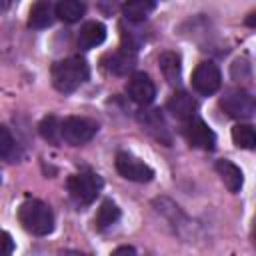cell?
<instances>
[{
    "label": "cell",
    "mask_w": 256,
    "mask_h": 256,
    "mask_svg": "<svg viewBox=\"0 0 256 256\" xmlns=\"http://www.w3.org/2000/svg\"><path fill=\"white\" fill-rule=\"evenodd\" d=\"M90 76V68L84 58L80 56H70L52 66V84L58 92L70 94L78 90Z\"/></svg>",
    "instance_id": "cell-1"
},
{
    "label": "cell",
    "mask_w": 256,
    "mask_h": 256,
    "mask_svg": "<svg viewBox=\"0 0 256 256\" xmlns=\"http://www.w3.org/2000/svg\"><path fill=\"white\" fill-rule=\"evenodd\" d=\"M18 220L28 232H32L36 236H46L54 230V214H52L50 206L36 198H28L20 204Z\"/></svg>",
    "instance_id": "cell-2"
},
{
    "label": "cell",
    "mask_w": 256,
    "mask_h": 256,
    "mask_svg": "<svg viewBox=\"0 0 256 256\" xmlns=\"http://www.w3.org/2000/svg\"><path fill=\"white\" fill-rule=\"evenodd\" d=\"M70 196L78 202V204H92L96 200V196L102 190V178L94 172H80V174H72L66 182Z\"/></svg>",
    "instance_id": "cell-3"
},
{
    "label": "cell",
    "mask_w": 256,
    "mask_h": 256,
    "mask_svg": "<svg viewBox=\"0 0 256 256\" xmlns=\"http://www.w3.org/2000/svg\"><path fill=\"white\" fill-rule=\"evenodd\" d=\"M60 132H62V140L68 142L70 146H80L90 142L96 132H98V124L88 120V118H80V116H70L64 118L60 124Z\"/></svg>",
    "instance_id": "cell-4"
},
{
    "label": "cell",
    "mask_w": 256,
    "mask_h": 256,
    "mask_svg": "<svg viewBox=\"0 0 256 256\" xmlns=\"http://www.w3.org/2000/svg\"><path fill=\"white\" fill-rule=\"evenodd\" d=\"M220 108L228 116H232V118L248 120V118L254 116L256 102H254V98L248 92H244V90H232V92H226L220 98Z\"/></svg>",
    "instance_id": "cell-5"
},
{
    "label": "cell",
    "mask_w": 256,
    "mask_h": 256,
    "mask_svg": "<svg viewBox=\"0 0 256 256\" xmlns=\"http://www.w3.org/2000/svg\"><path fill=\"white\" fill-rule=\"evenodd\" d=\"M116 170L122 178L132 180V182H150L154 178V170L146 162H142L140 158H136L128 152L116 154Z\"/></svg>",
    "instance_id": "cell-6"
},
{
    "label": "cell",
    "mask_w": 256,
    "mask_h": 256,
    "mask_svg": "<svg viewBox=\"0 0 256 256\" xmlns=\"http://www.w3.org/2000/svg\"><path fill=\"white\" fill-rule=\"evenodd\" d=\"M222 84V76H220V70L214 62H200L196 68H194V74H192V86L196 92L208 96V94H214L218 92Z\"/></svg>",
    "instance_id": "cell-7"
},
{
    "label": "cell",
    "mask_w": 256,
    "mask_h": 256,
    "mask_svg": "<svg viewBox=\"0 0 256 256\" xmlns=\"http://www.w3.org/2000/svg\"><path fill=\"white\" fill-rule=\"evenodd\" d=\"M186 140L194 146V148H202V150H212L216 144V134L210 130V126L206 122H202L200 118H192V122H188L186 130Z\"/></svg>",
    "instance_id": "cell-8"
},
{
    "label": "cell",
    "mask_w": 256,
    "mask_h": 256,
    "mask_svg": "<svg viewBox=\"0 0 256 256\" xmlns=\"http://www.w3.org/2000/svg\"><path fill=\"white\" fill-rule=\"evenodd\" d=\"M128 94H130V98H132L136 104L146 106V104H150V102L154 100V96H156V86H154V82L150 80L148 74L138 72V74H134V76L130 78V82H128Z\"/></svg>",
    "instance_id": "cell-9"
},
{
    "label": "cell",
    "mask_w": 256,
    "mask_h": 256,
    "mask_svg": "<svg viewBox=\"0 0 256 256\" xmlns=\"http://www.w3.org/2000/svg\"><path fill=\"white\" fill-rule=\"evenodd\" d=\"M196 100L188 94V92H174L168 100V110L172 112V116H176L178 120H192L196 114Z\"/></svg>",
    "instance_id": "cell-10"
},
{
    "label": "cell",
    "mask_w": 256,
    "mask_h": 256,
    "mask_svg": "<svg viewBox=\"0 0 256 256\" xmlns=\"http://www.w3.org/2000/svg\"><path fill=\"white\" fill-rule=\"evenodd\" d=\"M216 172H218V176L222 178L224 186H226L230 192H238V190L242 188V184H244V174H242V170H240L234 162H230V160H218V162H216Z\"/></svg>",
    "instance_id": "cell-11"
},
{
    "label": "cell",
    "mask_w": 256,
    "mask_h": 256,
    "mask_svg": "<svg viewBox=\"0 0 256 256\" xmlns=\"http://www.w3.org/2000/svg\"><path fill=\"white\" fill-rule=\"evenodd\" d=\"M104 38H106V28H104V24L92 20V22H86V24L80 28V32H78V46L84 48V50H88V48H94V46L102 44Z\"/></svg>",
    "instance_id": "cell-12"
},
{
    "label": "cell",
    "mask_w": 256,
    "mask_h": 256,
    "mask_svg": "<svg viewBox=\"0 0 256 256\" xmlns=\"http://www.w3.org/2000/svg\"><path fill=\"white\" fill-rule=\"evenodd\" d=\"M140 122L144 124V128L160 142H164L166 146L170 144V134H168V128H166V122L164 118L160 116L158 110H148L144 114H140Z\"/></svg>",
    "instance_id": "cell-13"
},
{
    "label": "cell",
    "mask_w": 256,
    "mask_h": 256,
    "mask_svg": "<svg viewBox=\"0 0 256 256\" xmlns=\"http://www.w3.org/2000/svg\"><path fill=\"white\" fill-rule=\"evenodd\" d=\"M158 66L164 74V78L168 80V84H176L180 80V72H182V64H180V56L176 52H162L158 56Z\"/></svg>",
    "instance_id": "cell-14"
},
{
    "label": "cell",
    "mask_w": 256,
    "mask_h": 256,
    "mask_svg": "<svg viewBox=\"0 0 256 256\" xmlns=\"http://www.w3.org/2000/svg\"><path fill=\"white\" fill-rule=\"evenodd\" d=\"M84 12H86V6H84L82 2H78V0H62V2H58L56 8H54V14H56L62 22H68V24L78 22V20L84 16Z\"/></svg>",
    "instance_id": "cell-15"
},
{
    "label": "cell",
    "mask_w": 256,
    "mask_h": 256,
    "mask_svg": "<svg viewBox=\"0 0 256 256\" xmlns=\"http://www.w3.org/2000/svg\"><path fill=\"white\" fill-rule=\"evenodd\" d=\"M54 6L50 2H36L32 8H30V18H28V24L32 28H46L52 24L54 20Z\"/></svg>",
    "instance_id": "cell-16"
},
{
    "label": "cell",
    "mask_w": 256,
    "mask_h": 256,
    "mask_svg": "<svg viewBox=\"0 0 256 256\" xmlns=\"http://www.w3.org/2000/svg\"><path fill=\"white\" fill-rule=\"evenodd\" d=\"M118 218H120V208H118L112 200H104V202L100 204V208H98V214H96V218H94V224H96V228L104 230V228L116 224Z\"/></svg>",
    "instance_id": "cell-17"
},
{
    "label": "cell",
    "mask_w": 256,
    "mask_h": 256,
    "mask_svg": "<svg viewBox=\"0 0 256 256\" xmlns=\"http://www.w3.org/2000/svg\"><path fill=\"white\" fill-rule=\"evenodd\" d=\"M20 156V150H18V144L12 136V132L0 124V158L8 160V162H16Z\"/></svg>",
    "instance_id": "cell-18"
},
{
    "label": "cell",
    "mask_w": 256,
    "mask_h": 256,
    "mask_svg": "<svg viewBox=\"0 0 256 256\" xmlns=\"http://www.w3.org/2000/svg\"><path fill=\"white\" fill-rule=\"evenodd\" d=\"M154 8H156L154 2L136 0V2H128V4H124V6H122V14H124L126 20H130V22H140V20H144Z\"/></svg>",
    "instance_id": "cell-19"
},
{
    "label": "cell",
    "mask_w": 256,
    "mask_h": 256,
    "mask_svg": "<svg viewBox=\"0 0 256 256\" xmlns=\"http://www.w3.org/2000/svg\"><path fill=\"white\" fill-rule=\"evenodd\" d=\"M106 66H108V70L114 72V74H124V72H128V70L134 66V50L124 48V50L112 54V56H110V64H106Z\"/></svg>",
    "instance_id": "cell-20"
},
{
    "label": "cell",
    "mask_w": 256,
    "mask_h": 256,
    "mask_svg": "<svg viewBox=\"0 0 256 256\" xmlns=\"http://www.w3.org/2000/svg\"><path fill=\"white\" fill-rule=\"evenodd\" d=\"M232 140H234L236 146L252 150L256 146V132L250 124H236L232 128Z\"/></svg>",
    "instance_id": "cell-21"
},
{
    "label": "cell",
    "mask_w": 256,
    "mask_h": 256,
    "mask_svg": "<svg viewBox=\"0 0 256 256\" xmlns=\"http://www.w3.org/2000/svg\"><path fill=\"white\" fill-rule=\"evenodd\" d=\"M60 124H62V122H60L56 116H46V118L40 122V126H38L40 136H42L44 140H48L50 144H58V142L62 140Z\"/></svg>",
    "instance_id": "cell-22"
},
{
    "label": "cell",
    "mask_w": 256,
    "mask_h": 256,
    "mask_svg": "<svg viewBox=\"0 0 256 256\" xmlns=\"http://www.w3.org/2000/svg\"><path fill=\"white\" fill-rule=\"evenodd\" d=\"M14 252V242L12 236L4 230H0V256H10Z\"/></svg>",
    "instance_id": "cell-23"
},
{
    "label": "cell",
    "mask_w": 256,
    "mask_h": 256,
    "mask_svg": "<svg viewBox=\"0 0 256 256\" xmlns=\"http://www.w3.org/2000/svg\"><path fill=\"white\" fill-rule=\"evenodd\" d=\"M110 256H136V250H134L132 246H120V248H116Z\"/></svg>",
    "instance_id": "cell-24"
},
{
    "label": "cell",
    "mask_w": 256,
    "mask_h": 256,
    "mask_svg": "<svg viewBox=\"0 0 256 256\" xmlns=\"http://www.w3.org/2000/svg\"><path fill=\"white\" fill-rule=\"evenodd\" d=\"M60 256H86V254L76 252V250H62V252H60Z\"/></svg>",
    "instance_id": "cell-25"
},
{
    "label": "cell",
    "mask_w": 256,
    "mask_h": 256,
    "mask_svg": "<svg viewBox=\"0 0 256 256\" xmlns=\"http://www.w3.org/2000/svg\"><path fill=\"white\" fill-rule=\"evenodd\" d=\"M0 180H2V176H0Z\"/></svg>",
    "instance_id": "cell-26"
}]
</instances>
